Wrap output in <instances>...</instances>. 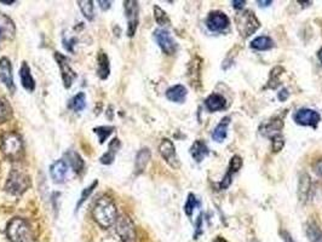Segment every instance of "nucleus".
Returning a JSON list of instances; mask_svg holds the SVG:
<instances>
[{
  "label": "nucleus",
  "mask_w": 322,
  "mask_h": 242,
  "mask_svg": "<svg viewBox=\"0 0 322 242\" xmlns=\"http://www.w3.org/2000/svg\"><path fill=\"white\" fill-rule=\"evenodd\" d=\"M293 119L301 126H312V127H316V126L319 125V122L321 121V115L316 111H313V109L302 108L294 113Z\"/></svg>",
  "instance_id": "obj_9"
},
{
  "label": "nucleus",
  "mask_w": 322,
  "mask_h": 242,
  "mask_svg": "<svg viewBox=\"0 0 322 242\" xmlns=\"http://www.w3.org/2000/svg\"><path fill=\"white\" fill-rule=\"evenodd\" d=\"M0 80L10 91H15V84H13L12 65L9 59L1 57L0 59Z\"/></svg>",
  "instance_id": "obj_12"
},
{
  "label": "nucleus",
  "mask_w": 322,
  "mask_h": 242,
  "mask_svg": "<svg viewBox=\"0 0 322 242\" xmlns=\"http://www.w3.org/2000/svg\"><path fill=\"white\" fill-rule=\"evenodd\" d=\"M98 4H99V7H101V9L103 10V11H105V10L109 9L110 4H112V1H102V0H99Z\"/></svg>",
  "instance_id": "obj_44"
},
{
  "label": "nucleus",
  "mask_w": 322,
  "mask_h": 242,
  "mask_svg": "<svg viewBox=\"0 0 322 242\" xmlns=\"http://www.w3.org/2000/svg\"><path fill=\"white\" fill-rule=\"evenodd\" d=\"M6 236L11 242H30L33 239L32 228L26 219L15 217L7 224Z\"/></svg>",
  "instance_id": "obj_2"
},
{
  "label": "nucleus",
  "mask_w": 322,
  "mask_h": 242,
  "mask_svg": "<svg viewBox=\"0 0 322 242\" xmlns=\"http://www.w3.org/2000/svg\"><path fill=\"white\" fill-rule=\"evenodd\" d=\"M154 17L159 26H168L170 24V18H168L167 13L161 9L160 6H158V5L154 6Z\"/></svg>",
  "instance_id": "obj_34"
},
{
  "label": "nucleus",
  "mask_w": 322,
  "mask_h": 242,
  "mask_svg": "<svg viewBox=\"0 0 322 242\" xmlns=\"http://www.w3.org/2000/svg\"><path fill=\"white\" fill-rule=\"evenodd\" d=\"M230 123V118L226 117L221 120V122L218 123L217 127L215 128V131L212 132V139L216 142H223L228 136V126Z\"/></svg>",
  "instance_id": "obj_24"
},
{
  "label": "nucleus",
  "mask_w": 322,
  "mask_h": 242,
  "mask_svg": "<svg viewBox=\"0 0 322 242\" xmlns=\"http://www.w3.org/2000/svg\"><path fill=\"white\" fill-rule=\"evenodd\" d=\"M155 41L160 49L162 50L163 54L166 55H173L177 51V43L174 41L173 38L171 37L170 32L166 29H157L154 32Z\"/></svg>",
  "instance_id": "obj_8"
},
{
  "label": "nucleus",
  "mask_w": 322,
  "mask_h": 242,
  "mask_svg": "<svg viewBox=\"0 0 322 242\" xmlns=\"http://www.w3.org/2000/svg\"><path fill=\"white\" fill-rule=\"evenodd\" d=\"M19 79H21L22 86L29 92H33L35 89V81L30 73V68L27 62H22L21 68H19Z\"/></svg>",
  "instance_id": "obj_17"
},
{
  "label": "nucleus",
  "mask_w": 322,
  "mask_h": 242,
  "mask_svg": "<svg viewBox=\"0 0 322 242\" xmlns=\"http://www.w3.org/2000/svg\"><path fill=\"white\" fill-rule=\"evenodd\" d=\"M0 2H2V4H13L15 1H4V0H0Z\"/></svg>",
  "instance_id": "obj_48"
},
{
  "label": "nucleus",
  "mask_w": 322,
  "mask_h": 242,
  "mask_svg": "<svg viewBox=\"0 0 322 242\" xmlns=\"http://www.w3.org/2000/svg\"><path fill=\"white\" fill-rule=\"evenodd\" d=\"M314 171H315L316 175L322 176V160H319L314 165Z\"/></svg>",
  "instance_id": "obj_42"
},
{
  "label": "nucleus",
  "mask_w": 322,
  "mask_h": 242,
  "mask_svg": "<svg viewBox=\"0 0 322 242\" xmlns=\"http://www.w3.org/2000/svg\"><path fill=\"white\" fill-rule=\"evenodd\" d=\"M66 159H67V164L69 165V166L73 169V171L76 173H81L84 171V167H85V164H84V160H82L81 156L79 155V154L77 153V151L74 150H68L67 153L65 154Z\"/></svg>",
  "instance_id": "obj_22"
},
{
  "label": "nucleus",
  "mask_w": 322,
  "mask_h": 242,
  "mask_svg": "<svg viewBox=\"0 0 322 242\" xmlns=\"http://www.w3.org/2000/svg\"><path fill=\"white\" fill-rule=\"evenodd\" d=\"M198 205H199V202H198V200H196L195 195L191 194V192H190V194L188 195L187 201H185V205H184L185 214H187L188 217L193 216V212H194V210H195L196 206H198Z\"/></svg>",
  "instance_id": "obj_37"
},
{
  "label": "nucleus",
  "mask_w": 322,
  "mask_h": 242,
  "mask_svg": "<svg viewBox=\"0 0 322 242\" xmlns=\"http://www.w3.org/2000/svg\"><path fill=\"white\" fill-rule=\"evenodd\" d=\"M228 16L222 11H211L206 18V27L211 32H224L229 27Z\"/></svg>",
  "instance_id": "obj_7"
},
{
  "label": "nucleus",
  "mask_w": 322,
  "mask_h": 242,
  "mask_svg": "<svg viewBox=\"0 0 322 242\" xmlns=\"http://www.w3.org/2000/svg\"><path fill=\"white\" fill-rule=\"evenodd\" d=\"M245 5H246L245 0H234V1H233V6H234V9L237 10H242Z\"/></svg>",
  "instance_id": "obj_41"
},
{
  "label": "nucleus",
  "mask_w": 322,
  "mask_h": 242,
  "mask_svg": "<svg viewBox=\"0 0 322 242\" xmlns=\"http://www.w3.org/2000/svg\"><path fill=\"white\" fill-rule=\"evenodd\" d=\"M201 234H202V216H200L198 219V223H196V232H195V235H194V239H198V236L201 235Z\"/></svg>",
  "instance_id": "obj_40"
},
{
  "label": "nucleus",
  "mask_w": 322,
  "mask_h": 242,
  "mask_svg": "<svg viewBox=\"0 0 322 242\" xmlns=\"http://www.w3.org/2000/svg\"><path fill=\"white\" fill-rule=\"evenodd\" d=\"M97 74H98L99 78L102 80H105V79L109 76V60H108V56L104 54L103 51H99L98 57H97Z\"/></svg>",
  "instance_id": "obj_23"
},
{
  "label": "nucleus",
  "mask_w": 322,
  "mask_h": 242,
  "mask_svg": "<svg viewBox=\"0 0 322 242\" xmlns=\"http://www.w3.org/2000/svg\"><path fill=\"white\" fill-rule=\"evenodd\" d=\"M310 189H312V181H310L309 175L303 173L299 178V186H298V195L301 201H305L309 194Z\"/></svg>",
  "instance_id": "obj_26"
},
{
  "label": "nucleus",
  "mask_w": 322,
  "mask_h": 242,
  "mask_svg": "<svg viewBox=\"0 0 322 242\" xmlns=\"http://www.w3.org/2000/svg\"><path fill=\"white\" fill-rule=\"evenodd\" d=\"M29 185L30 181L26 173L12 170L10 172L9 178H7L6 184H5V189L12 195H21L29 188Z\"/></svg>",
  "instance_id": "obj_4"
},
{
  "label": "nucleus",
  "mask_w": 322,
  "mask_h": 242,
  "mask_svg": "<svg viewBox=\"0 0 322 242\" xmlns=\"http://www.w3.org/2000/svg\"><path fill=\"white\" fill-rule=\"evenodd\" d=\"M258 5H259L260 7H263V6H269V5H271L273 4V1H271V0H268V1H260V0H258Z\"/></svg>",
  "instance_id": "obj_45"
},
{
  "label": "nucleus",
  "mask_w": 322,
  "mask_h": 242,
  "mask_svg": "<svg viewBox=\"0 0 322 242\" xmlns=\"http://www.w3.org/2000/svg\"><path fill=\"white\" fill-rule=\"evenodd\" d=\"M318 59H319V60H320L321 64H322V48L318 51Z\"/></svg>",
  "instance_id": "obj_47"
},
{
  "label": "nucleus",
  "mask_w": 322,
  "mask_h": 242,
  "mask_svg": "<svg viewBox=\"0 0 322 242\" xmlns=\"http://www.w3.org/2000/svg\"><path fill=\"white\" fill-rule=\"evenodd\" d=\"M119 148H120V141L118 138H114L112 142L109 143V147H108V151L102 156L99 160L103 165H110L115 159L116 153H118Z\"/></svg>",
  "instance_id": "obj_25"
},
{
  "label": "nucleus",
  "mask_w": 322,
  "mask_h": 242,
  "mask_svg": "<svg viewBox=\"0 0 322 242\" xmlns=\"http://www.w3.org/2000/svg\"><path fill=\"white\" fill-rule=\"evenodd\" d=\"M4 153L10 158L17 156L19 151L22 150V142L17 134L10 133L4 138V144H2Z\"/></svg>",
  "instance_id": "obj_15"
},
{
  "label": "nucleus",
  "mask_w": 322,
  "mask_h": 242,
  "mask_svg": "<svg viewBox=\"0 0 322 242\" xmlns=\"http://www.w3.org/2000/svg\"><path fill=\"white\" fill-rule=\"evenodd\" d=\"M281 235H282V240H284V242H294L293 238H292V236H291L290 233L282 232Z\"/></svg>",
  "instance_id": "obj_43"
},
{
  "label": "nucleus",
  "mask_w": 322,
  "mask_h": 242,
  "mask_svg": "<svg viewBox=\"0 0 322 242\" xmlns=\"http://www.w3.org/2000/svg\"><path fill=\"white\" fill-rule=\"evenodd\" d=\"M92 217L102 228L112 227L118 219V210L112 200L108 197H99L92 208Z\"/></svg>",
  "instance_id": "obj_1"
},
{
  "label": "nucleus",
  "mask_w": 322,
  "mask_h": 242,
  "mask_svg": "<svg viewBox=\"0 0 322 242\" xmlns=\"http://www.w3.org/2000/svg\"><path fill=\"white\" fill-rule=\"evenodd\" d=\"M55 57H56L58 65H60L61 73H62L63 85H65L66 89H69L73 85V81L77 79V73L72 69L71 64H69V60L66 56H63L61 52H56Z\"/></svg>",
  "instance_id": "obj_10"
},
{
  "label": "nucleus",
  "mask_w": 322,
  "mask_h": 242,
  "mask_svg": "<svg viewBox=\"0 0 322 242\" xmlns=\"http://www.w3.org/2000/svg\"><path fill=\"white\" fill-rule=\"evenodd\" d=\"M285 69L282 67H280V65H276V67L273 68V69L270 70V75H269V80H268V84H266L265 89H277V86L280 85V80L279 78L281 76V74L284 73Z\"/></svg>",
  "instance_id": "obj_29"
},
{
  "label": "nucleus",
  "mask_w": 322,
  "mask_h": 242,
  "mask_svg": "<svg viewBox=\"0 0 322 242\" xmlns=\"http://www.w3.org/2000/svg\"><path fill=\"white\" fill-rule=\"evenodd\" d=\"M68 107L71 109H73L74 112H81L84 111L86 107V96L84 92H79L69 101Z\"/></svg>",
  "instance_id": "obj_31"
},
{
  "label": "nucleus",
  "mask_w": 322,
  "mask_h": 242,
  "mask_svg": "<svg viewBox=\"0 0 322 242\" xmlns=\"http://www.w3.org/2000/svg\"><path fill=\"white\" fill-rule=\"evenodd\" d=\"M159 151L161 156L163 158V160L167 162L172 169H178L180 166L179 159L176 153V148H174V144L170 139H162V142L159 145Z\"/></svg>",
  "instance_id": "obj_11"
},
{
  "label": "nucleus",
  "mask_w": 322,
  "mask_h": 242,
  "mask_svg": "<svg viewBox=\"0 0 322 242\" xmlns=\"http://www.w3.org/2000/svg\"><path fill=\"white\" fill-rule=\"evenodd\" d=\"M98 185V182L95 181V182H92V183L90 184V185L87 186V188H85L84 190H82L81 192V195H80V199H79V201H78L77 203V212L79 211V208L81 207V205L82 203H84L86 200L88 199V197H90V195L92 194V191H93V189L96 188V186Z\"/></svg>",
  "instance_id": "obj_36"
},
{
  "label": "nucleus",
  "mask_w": 322,
  "mask_h": 242,
  "mask_svg": "<svg viewBox=\"0 0 322 242\" xmlns=\"http://www.w3.org/2000/svg\"><path fill=\"white\" fill-rule=\"evenodd\" d=\"M187 89L183 85H174L166 91V98L174 103H183L187 98Z\"/></svg>",
  "instance_id": "obj_20"
},
{
  "label": "nucleus",
  "mask_w": 322,
  "mask_h": 242,
  "mask_svg": "<svg viewBox=\"0 0 322 242\" xmlns=\"http://www.w3.org/2000/svg\"><path fill=\"white\" fill-rule=\"evenodd\" d=\"M282 127H284V121L281 119H274L264 126V131H262V133L266 137H273L275 134H279Z\"/></svg>",
  "instance_id": "obj_28"
},
{
  "label": "nucleus",
  "mask_w": 322,
  "mask_h": 242,
  "mask_svg": "<svg viewBox=\"0 0 322 242\" xmlns=\"http://www.w3.org/2000/svg\"><path fill=\"white\" fill-rule=\"evenodd\" d=\"M251 48L257 51H266L274 48V40L270 37H258L254 40H252Z\"/></svg>",
  "instance_id": "obj_27"
},
{
  "label": "nucleus",
  "mask_w": 322,
  "mask_h": 242,
  "mask_svg": "<svg viewBox=\"0 0 322 242\" xmlns=\"http://www.w3.org/2000/svg\"><path fill=\"white\" fill-rule=\"evenodd\" d=\"M69 165L67 164L65 159H61V160L55 161L54 164L50 166V176H51L52 181L55 183L61 184L66 181L67 175H68Z\"/></svg>",
  "instance_id": "obj_13"
},
{
  "label": "nucleus",
  "mask_w": 322,
  "mask_h": 242,
  "mask_svg": "<svg viewBox=\"0 0 322 242\" xmlns=\"http://www.w3.org/2000/svg\"><path fill=\"white\" fill-rule=\"evenodd\" d=\"M115 230L123 242L136 241L135 224L127 216H120L115 222Z\"/></svg>",
  "instance_id": "obj_5"
},
{
  "label": "nucleus",
  "mask_w": 322,
  "mask_h": 242,
  "mask_svg": "<svg viewBox=\"0 0 322 242\" xmlns=\"http://www.w3.org/2000/svg\"><path fill=\"white\" fill-rule=\"evenodd\" d=\"M242 166V159L239 155H234L232 159H230L229 166H228V171L224 176V178L222 180L221 183H219V189L221 190H224V189L229 188V185L232 184V178L234 173H237L239 170Z\"/></svg>",
  "instance_id": "obj_14"
},
{
  "label": "nucleus",
  "mask_w": 322,
  "mask_h": 242,
  "mask_svg": "<svg viewBox=\"0 0 322 242\" xmlns=\"http://www.w3.org/2000/svg\"><path fill=\"white\" fill-rule=\"evenodd\" d=\"M16 26L9 16L0 11V39H13Z\"/></svg>",
  "instance_id": "obj_16"
},
{
  "label": "nucleus",
  "mask_w": 322,
  "mask_h": 242,
  "mask_svg": "<svg viewBox=\"0 0 322 242\" xmlns=\"http://www.w3.org/2000/svg\"><path fill=\"white\" fill-rule=\"evenodd\" d=\"M213 242H228V241L224 238H222V236H217V238L213 240Z\"/></svg>",
  "instance_id": "obj_46"
},
{
  "label": "nucleus",
  "mask_w": 322,
  "mask_h": 242,
  "mask_svg": "<svg viewBox=\"0 0 322 242\" xmlns=\"http://www.w3.org/2000/svg\"><path fill=\"white\" fill-rule=\"evenodd\" d=\"M307 236L310 242H322V232L314 223H310L307 227Z\"/></svg>",
  "instance_id": "obj_33"
},
{
  "label": "nucleus",
  "mask_w": 322,
  "mask_h": 242,
  "mask_svg": "<svg viewBox=\"0 0 322 242\" xmlns=\"http://www.w3.org/2000/svg\"><path fill=\"white\" fill-rule=\"evenodd\" d=\"M113 131H114L113 126H99V127L93 128V132H95L97 136H98L99 143H101V144H103V143L105 142V139H107L108 137L112 134Z\"/></svg>",
  "instance_id": "obj_35"
},
{
  "label": "nucleus",
  "mask_w": 322,
  "mask_h": 242,
  "mask_svg": "<svg viewBox=\"0 0 322 242\" xmlns=\"http://www.w3.org/2000/svg\"><path fill=\"white\" fill-rule=\"evenodd\" d=\"M205 106H206L207 111L213 113L218 111H223L227 107V100L219 93H212L205 101Z\"/></svg>",
  "instance_id": "obj_18"
},
{
  "label": "nucleus",
  "mask_w": 322,
  "mask_h": 242,
  "mask_svg": "<svg viewBox=\"0 0 322 242\" xmlns=\"http://www.w3.org/2000/svg\"><path fill=\"white\" fill-rule=\"evenodd\" d=\"M271 143H273V151L279 153L285 147V138L282 137L281 133L275 134V136L271 137Z\"/></svg>",
  "instance_id": "obj_38"
},
{
  "label": "nucleus",
  "mask_w": 322,
  "mask_h": 242,
  "mask_svg": "<svg viewBox=\"0 0 322 242\" xmlns=\"http://www.w3.org/2000/svg\"><path fill=\"white\" fill-rule=\"evenodd\" d=\"M78 5H79L80 10H81L86 20L92 21L93 17H95V5H93V2L90 1V0H79Z\"/></svg>",
  "instance_id": "obj_30"
},
{
  "label": "nucleus",
  "mask_w": 322,
  "mask_h": 242,
  "mask_svg": "<svg viewBox=\"0 0 322 242\" xmlns=\"http://www.w3.org/2000/svg\"><path fill=\"white\" fill-rule=\"evenodd\" d=\"M190 154L196 162H201L206 156H209L210 150L206 143L199 139V141L194 142L193 145L190 147Z\"/></svg>",
  "instance_id": "obj_19"
},
{
  "label": "nucleus",
  "mask_w": 322,
  "mask_h": 242,
  "mask_svg": "<svg viewBox=\"0 0 322 242\" xmlns=\"http://www.w3.org/2000/svg\"><path fill=\"white\" fill-rule=\"evenodd\" d=\"M12 115V108L4 97H0V123L7 121Z\"/></svg>",
  "instance_id": "obj_32"
},
{
  "label": "nucleus",
  "mask_w": 322,
  "mask_h": 242,
  "mask_svg": "<svg viewBox=\"0 0 322 242\" xmlns=\"http://www.w3.org/2000/svg\"><path fill=\"white\" fill-rule=\"evenodd\" d=\"M239 33L242 38H248L259 29L260 23L251 10H245L238 13L235 17Z\"/></svg>",
  "instance_id": "obj_3"
},
{
  "label": "nucleus",
  "mask_w": 322,
  "mask_h": 242,
  "mask_svg": "<svg viewBox=\"0 0 322 242\" xmlns=\"http://www.w3.org/2000/svg\"><path fill=\"white\" fill-rule=\"evenodd\" d=\"M151 150L148 148H143L137 153L135 160V172L136 175H141L144 170H146L147 165H148L149 160H151Z\"/></svg>",
  "instance_id": "obj_21"
},
{
  "label": "nucleus",
  "mask_w": 322,
  "mask_h": 242,
  "mask_svg": "<svg viewBox=\"0 0 322 242\" xmlns=\"http://www.w3.org/2000/svg\"><path fill=\"white\" fill-rule=\"evenodd\" d=\"M288 97H290V92H288L287 89H282L279 93H277V98H279L281 102H285Z\"/></svg>",
  "instance_id": "obj_39"
},
{
  "label": "nucleus",
  "mask_w": 322,
  "mask_h": 242,
  "mask_svg": "<svg viewBox=\"0 0 322 242\" xmlns=\"http://www.w3.org/2000/svg\"><path fill=\"white\" fill-rule=\"evenodd\" d=\"M124 9L127 18V35L131 38L136 34L138 27V2L133 0L124 1Z\"/></svg>",
  "instance_id": "obj_6"
}]
</instances>
